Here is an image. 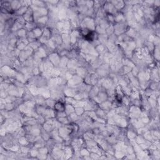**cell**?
Segmentation results:
<instances>
[{"instance_id":"obj_1","label":"cell","mask_w":160,"mask_h":160,"mask_svg":"<svg viewBox=\"0 0 160 160\" xmlns=\"http://www.w3.org/2000/svg\"><path fill=\"white\" fill-rule=\"evenodd\" d=\"M54 108L56 109V111L59 112H62L65 110V106L61 102H58L54 106Z\"/></svg>"}]
</instances>
